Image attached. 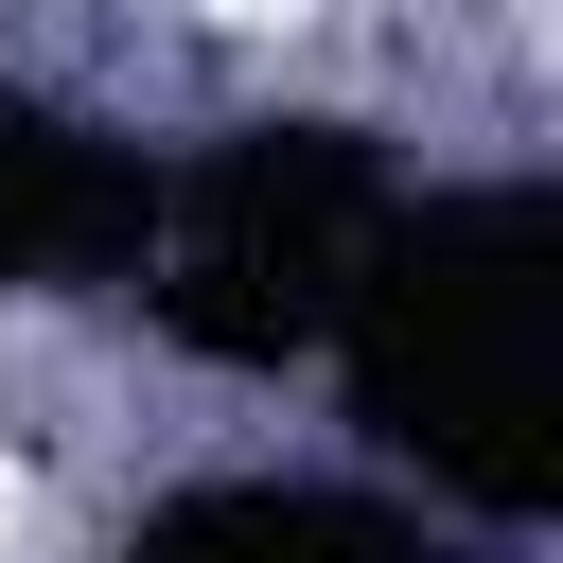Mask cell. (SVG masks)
Segmentation results:
<instances>
[{"instance_id":"cell-1","label":"cell","mask_w":563,"mask_h":563,"mask_svg":"<svg viewBox=\"0 0 563 563\" xmlns=\"http://www.w3.org/2000/svg\"><path fill=\"white\" fill-rule=\"evenodd\" d=\"M0 545H18V475H0Z\"/></svg>"}]
</instances>
